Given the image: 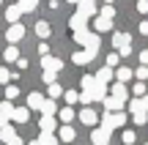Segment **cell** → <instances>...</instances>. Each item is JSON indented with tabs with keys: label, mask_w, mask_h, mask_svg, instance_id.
Instances as JSON below:
<instances>
[{
	"label": "cell",
	"mask_w": 148,
	"mask_h": 145,
	"mask_svg": "<svg viewBox=\"0 0 148 145\" xmlns=\"http://www.w3.org/2000/svg\"><path fill=\"white\" fill-rule=\"evenodd\" d=\"M112 47L118 49V55L126 58V55L132 52V36H129V33H112Z\"/></svg>",
	"instance_id": "6da1fadb"
},
{
	"label": "cell",
	"mask_w": 148,
	"mask_h": 145,
	"mask_svg": "<svg viewBox=\"0 0 148 145\" xmlns=\"http://www.w3.org/2000/svg\"><path fill=\"white\" fill-rule=\"evenodd\" d=\"M126 123V112H104L101 115V126L104 129H121V126Z\"/></svg>",
	"instance_id": "7a4b0ae2"
},
{
	"label": "cell",
	"mask_w": 148,
	"mask_h": 145,
	"mask_svg": "<svg viewBox=\"0 0 148 145\" xmlns=\"http://www.w3.org/2000/svg\"><path fill=\"white\" fill-rule=\"evenodd\" d=\"M77 14L88 16V19H90V16L96 19V16H99V5H96V0H79V3H77Z\"/></svg>",
	"instance_id": "3957f363"
},
{
	"label": "cell",
	"mask_w": 148,
	"mask_h": 145,
	"mask_svg": "<svg viewBox=\"0 0 148 145\" xmlns=\"http://www.w3.org/2000/svg\"><path fill=\"white\" fill-rule=\"evenodd\" d=\"M0 140H3L5 145H25V142H22V137L14 131V126H5V129H0Z\"/></svg>",
	"instance_id": "277c9868"
},
{
	"label": "cell",
	"mask_w": 148,
	"mask_h": 145,
	"mask_svg": "<svg viewBox=\"0 0 148 145\" xmlns=\"http://www.w3.org/2000/svg\"><path fill=\"white\" fill-rule=\"evenodd\" d=\"M90 142H93V145H110V129H104V126L93 129V134H90Z\"/></svg>",
	"instance_id": "5b68a950"
},
{
	"label": "cell",
	"mask_w": 148,
	"mask_h": 145,
	"mask_svg": "<svg viewBox=\"0 0 148 145\" xmlns=\"http://www.w3.org/2000/svg\"><path fill=\"white\" fill-rule=\"evenodd\" d=\"M41 69H44V71H55V74H58V71L63 69V60H60V58H52V55H47V58H41Z\"/></svg>",
	"instance_id": "8992f818"
},
{
	"label": "cell",
	"mask_w": 148,
	"mask_h": 145,
	"mask_svg": "<svg viewBox=\"0 0 148 145\" xmlns=\"http://www.w3.org/2000/svg\"><path fill=\"white\" fill-rule=\"evenodd\" d=\"M5 38H8V41L16 47V41H22V38H25V27H22V25H8V30H5Z\"/></svg>",
	"instance_id": "52a82bcc"
},
{
	"label": "cell",
	"mask_w": 148,
	"mask_h": 145,
	"mask_svg": "<svg viewBox=\"0 0 148 145\" xmlns=\"http://www.w3.org/2000/svg\"><path fill=\"white\" fill-rule=\"evenodd\" d=\"M69 25H71V30H74V33H85V30H88V16L74 14L71 19H69Z\"/></svg>",
	"instance_id": "ba28073f"
},
{
	"label": "cell",
	"mask_w": 148,
	"mask_h": 145,
	"mask_svg": "<svg viewBox=\"0 0 148 145\" xmlns=\"http://www.w3.org/2000/svg\"><path fill=\"white\" fill-rule=\"evenodd\" d=\"M79 120H82L85 126H96V123H99V112H96V110H90V107H82Z\"/></svg>",
	"instance_id": "9c48e42d"
},
{
	"label": "cell",
	"mask_w": 148,
	"mask_h": 145,
	"mask_svg": "<svg viewBox=\"0 0 148 145\" xmlns=\"http://www.w3.org/2000/svg\"><path fill=\"white\" fill-rule=\"evenodd\" d=\"M19 16H22L19 5H8V8H5V19H8V25H19Z\"/></svg>",
	"instance_id": "30bf717a"
},
{
	"label": "cell",
	"mask_w": 148,
	"mask_h": 145,
	"mask_svg": "<svg viewBox=\"0 0 148 145\" xmlns=\"http://www.w3.org/2000/svg\"><path fill=\"white\" fill-rule=\"evenodd\" d=\"M93 30H96V33H107V30H112V19L96 16V19H93Z\"/></svg>",
	"instance_id": "8fae6325"
},
{
	"label": "cell",
	"mask_w": 148,
	"mask_h": 145,
	"mask_svg": "<svg viewBox=\"0 0 148 145\" xmlns=\"http://www.w3.org/2000/svg\"><path fill=\"white\" fill-rule=\"evenodd\" d=\"M112 77H115V71H112L110 66H104V69H99V71H96V82H101V85H107Z\"/></svg>",
	"instance_id": "7c38bea8"
},
{
	"label": "cell",
	"mask_w": 148,
	"mask_h": 145,
	"mask_svg": "<svg viewBox=\"0 0 148 145\" xmlns=\"http://www.w3.org/2000/svg\"><path fill=\"white\" fill-rule=\"evenodd\" d=\"M85 52H90V55L99 52V33H90V36H88V41H85Z\"/></svg>",
	"instance_id": "4fadbf2b"
},
{
	"label": "cell",
	"mask_w": 148,
	"mask_h": 145,
	"mask_svg": "<svg viewBox=\"0 0 148 145\" xmlns=\"http://www.w3.org/2000/svg\"><path fill=\"white\" fill-rule=\"evenodd\" d=\"M27 120H30V107H16L14 123H27Z\"/></svg>",
	"instance_id": "5bb4252c"
},
{
	"label": "cell",
	"mask_w": 148,
	"mask_h": 145,
	"mask_svg": "<svg viewBox=\"0 0 148 145\" xmlns=\"http://www.w3.org/2000/svg\"><path fill=\"white\" fill-rule=\"evenodd\" d=\"M132 77H134V71H132V69H126V66H123V69H115V80L121 82V85H126Z\"/></svg>",
	"instance_id": "9a60e30c"
},
{
	"label": "cell",
	"mask_w": 148,
	"mask_h": 145,
	"mask_svg": "<svg viewBox=\"0 0 148 145\" xmlns=\"http://www.w3.org/2000/svg\"><path fill=\"white\" fill-rule=\"evenodd\" d=\"M44 101H47V99H44L41 93H30V96H27V107H30V110H41Z\"/></svg>",
	"instance_id": "2e32d148"
},
{
	"label": "cell",
	"mask_w": 148,
	"mask_h": 145,
	"mask_svg": "<svg viewBox=\"0 0 148 145\" xmlns=\"http://www.w3.org/2000/svg\"><path fill=\"white\" fill-rule=\"evenodd\" d=\"M104 107L110 110V112H121L123 101H121V99H115V96H107V99H104Z\"/></svg>",
	"instance_id": "e0dca14e"
},
{
	"label": "cell",
	"mask_w": 148,
	"mask_h": 145,
	"mask_svg": "<svg viewBox=\"0 0 148 145\" xmlns=\"http://www.w3.org/2000/svg\"><path fill=\"white\" fill-rule=\"evenodd\" d=\"M49 33H52V27H49V22H36V36L38 38H49Z\"/></svg>",
	"instance_id": "ac0fdd59"
},
{
	"label": "cell",
	"mask_w": 148,
	"mask_h": 145,
	"mask_svg": "<svg viewBox=\"0 0 148 145\" xmlns=\"http://www.w3.org/2000/svg\"><path fill=\"white\" fill-rule=\"evenodd\" d=\"M93 58H96V55H90V52H74V55H71V60H74L77 66H85V63H90Z\"/></svg>",
	"instance_id": "d6986e66"
},
{
	"label": "cell",
	"mask_w": 148,
	"mask_h": 145,
	"mask_svg": "<svg viewBox=\"0 0 148 145\" xmlns=\"http://www.w3.org/2000/svg\"><path fill=\"white\" fill-rule=\"evenodd\" d=\"M58 134H60V140H63V142H74L77 131H74L71 126H60V129H58Z\"/></svg>",
	"instance_id": "ffe728a7"
},
{
	"label": "cell",
	"mask_w": 148,
	"mask_h": 145,
	"mask_svg": "<svg viewBox=\"0 0 148 145\" xmlns=\"http://www.w3.org/2000/svg\"><path fill=\"white\" fill-rule=\"evenodd\" d=\"M110 96H115V99H121V101H126V85L115 82V85L110 88Z\"/></svg>",
	"instance_id": "44dd1931"
},
{
	"label": "cell",
	"mask_w": 148,
	"mask_h": 145,
	"mask_svg": "<svg viewBox=\"0 0 148 145\" xmlns=\"http://www.w3.org/2000/svg\"><path fill=\"white\" fill-rule=\"evenodd\" d=\"M41 112H44V118H55L58 107H55V101H52V99H47V101L41 104Z\"/></svg>",
	"instance_id": "7402d4cb"
},
{
	"label": "cell",
	"mask_w": 148,
	"mask_h": 145,
	"mask_svg": "<svg viewBox=\"0 0 148 145\" xmlns=\"http://www.w3.org/2000/svg\"><path fill=\"white\" fill-rule=\"evenodd\" d=\"M38 129H41V134H52L55 131V118H41Z\"/></svg>",
	"instance_id": "603a6c76"
},
{
	"label": "cell",
	"mask_w": 148,
	"mask_h": 145,
	"mask_svg": "<svg viewBox=\"0 0 148 145\" xmlns=\"http://www.w3.org/2000/svg\"><path fill=\"white\" fill-rule=\"evenodd\" d=\"M129 112H132V115H140V112H148V110L143 107V99H132V101H129Z\"/></svg>",
	"instance_id": "cb8c5ba5"
},
{
	"label": "cell",
	"mask_w": 148,
	"mask_h": 145,
	"mask_svg": "<svg viewBox=\"0 0 148 145\" xmlns=\"http://www.w3.org/2000/svg\"><path fill=\"white\" fill-rule=\"evenodd\" d=\"M3 58L8 60V63H14V60H19V49L11 44V47H5V52H3Z\"/></svg>",
	"instance_id": "d4e9b609"
},
{
	"label": "cell",
	"mask_w": 148,
	"mask_h": 145,
	"mask_svg": "<svg viewBox=\"0 0 148 145\" xmlns=\"http://www.w3.org/2000/svg\"><path fill=\"white\" fill-rule=\"evenodd\" d=\"M16 5H19V8H22V14H30V11H33V8H36V5H38V0H19V3H16Z\"/></svg>",
	"instance_id": "484cf974"
},
{
	"label": "cell",
	"mask_w": 148,
	"mask_h": 145,
	"mask_svg": "<svg viewBox=\"0 0 148 145\" xmlns=\"http://www.w3.org/2000/svg\"><path fill=\"white\" fill-rule=\"evenodd\" d=\"M36 140H38V145H58V137L55 134H38Z\"/></svg>",
	"instance_id": "4316f807"
},
{
	"label": "cell",
	"mask_w": 148,
	"mask_h": 145,
	"mask_svg": "<svg viewBox=\"0 0 148 145\" xmlns=\"http://www.w3.org/2000/svg\"><path fill=\"white\" fill-rule=\"evenodd\" d=\"M0 112H3V115H8V118L14 120V112H16V107H14L11 101H3V104H0Z\"/></svg>",
	"instance_id": "83f0119b"
},
{
	"label": "cell",
	"mask_w": 148,
	"mask_h": 145,
	"mask_svg": "<svg viewBox=\"0 0 148 145\" xmlns=\"http://www.w3.org/2000/svg\"><path fill=\"white\" fill-rule=\"evenodd\" d=\"M93 88H96V77L85 74V77H82V91H88V93H90V91H93Z\"/></svg>",
	"instance_id": "f1b7e54d"
},
{
	"label": "cell",
	"mask_w": 148,
	"mask_h": 145,
	"mask_svg": "<svg viewBox=\"0 0 148 145\" xmlns=\"http://www.w3.org/2000/svg\"><path fill=\"white\" fill-rule=\"evenodd\" d=\"M60 120H63V126H69V120H74V110L63 107V110H60Z\"/></svg>",
	"instance_id": "f546056e"
},
{
	"label": "cell",
	"mask_w": 148,
	"mask_h": 145,
	"mask_svg": "<svg viewBox=\"0 0 148 145\" xmlns=\"http://www.w3.org/2000/svg\"><path fill=\"white\" fill-rule=\"evenodd\" d=\"M99 16H104V19H112V16H115V5H101V8H99Z\"/></svg>",
	"instance_id": "4dcf8cb0"
},
{
	"label": "cell",
	"mask_w": 148,
	"mask_h": 145,
	"mask_svg": "<svg viewBox=\"0 0 148 145\" xmlns=\"http://www.w3.org/2000/svg\"><path fill=\"white\" fill-rule=\"evenodd\" d=\"M47 93H49V99H52V101H55V99H58V96H63L66 91H63V88L58 85V82H55V85H49V91H47Z\"/></svg>",
	"instance_id": "1f68e13d"
},
{
	"label": "cell",
	"mask_w": 148,
	"mask_h": 145,
	"mask_svg": "<svg viewBox=\"0 0 148 145\" xmlns=\"http://www.w3.org/2000/svg\"><path fill=\"white\" fill-rule=\"evenodd\" d=\"M16 96H19V88H16V85H8V88H5V101H14Z\"/></svg>",
	"instance_id": "d6a6232c"
},
{
	"label": "cell",
	"mask_w": 148,
	"mask_h": 145,
	"mask_svg": "<svg viewBox=\"0 0 148 145\" xmlns=\"http://www.w3.org/2000/svg\"><path fill=\"white\" fill-rule=\"evenodd\" d=\"M121 140H123V145H132L134 140H137V134H134L132 129H126V131H123V134H121Z\"/></svg>",
	"instance_id": "836d02e7"
},
{
	"label": "cell",
	"mask_w": 148,
	"mask_h": 145,
	"mask_svg": "<svg viewBox=\"0 0 148 145\" xmlns=\"http://www.w3.org/2000/svg\"><path fill=\"white\" fill-rule=\"evenodd\" d=\"M134 77H137V82H145L148 80V66H140V69L134 71Z\"/></svg>",
	"instance_id": "e575fe53"
},
{
	"label": "cell",
	"mask_w": 148,
	"mask_h": 145,
	"mask_svg": "<svg viewBox=\"0 0 148 145\" xmlns=\"http://www.w3.org/2000/svg\"><path fill=\"white\" fill-rule=\"evenodd\" d=\"M63 99H66L69 104H74V101H79V93H74V91H66V93H63Z\"/></svg>",
	"instance_id": "d590c367"
},
{
	"label": "cell",
	"mask_w": 148,
	"mask_h": 145,
	"mask_svg": "<svg viewBox=\"0 0 148 145\" xmlns=\"http://www.w3.org/2000/svg\"><path fill=\"white\" fill-rule=\"evenodd\" d=\"M88 36H90L88 30H85V33H74V41H77V44H82V47H85V41H88Z\"/></svg>",
	"instance_id": "8d00e7d4"
},
{
	"label": "cell",
	"mask_w": 148,
	"mask_h": 145,
	"mask_svg": "<svg viewBox=\"0 0 148 145\" xmlns=\"http://www.w3.org/2000/svg\"><path fill=\"white\" fill-rule=\"evenodd\" d=\"M118 60H121V55H118V52L107 55V66H110V69H112V66H118Z\"/></svg>",
	"instance_id": "74e56055"
},
{
	"label": "cell",
	"mask_w": 148,
	"mask_h": 145,
	"mask_svg": "<svg viewBox=\"0 0 148 145\" xmlns=\"http://www.w3.org/2000/svg\"><path fill=\"white\" fill-rule=\"evenodd\" d=\"M132 91H134V96H137V99H143V96H145V85H143V82H137Z\"/></svg>",
	"instance_id": "f35d334b"
},
{
	"label": "cell",
	"mask_w": 148,
	"mask_h": 145,
	"mask_svg": "<svg viewBox=\"0 0 148 145\" xmlns=\"http://www.w3.org/2000/svg\"><path fill=\"white\" fill-rule=\"evenodd\" d=\"M79 101H82V104H85V107H88V104H90V101H93V96H90V93H88V91H82V93H79Z\"/></svg>",
	"instance_id": "ab89813d"
},
{
	"label": "cell",
	"mask_w": 148,
	"mask_h": 145,
	"mask_svg": "<svg viewBox=\"0 0 148 145\" xmlns=\"http://www.w3.org/2000/svg\"><path fill=\"white\" fill-rule=\"evenodd\" d=\"M132 120H134L137 126H143L145 120H148V115H145V112H140V115H132Z\"/></svg>",
	"instance_id": "60d3db41"
},
{
	"label": "cell",
	"mask_w": 148,
	"mask_h": 145,
	"mask_svg": "<svg viewBox=\"0 0 148 145\" xmlns=\"http://www.w3.org/2000/svg\"><path fill=\"white\" fill-rule=\"evenodd\" d=\"M44 82L47 85H55V71H44Z\"/></svg>",
	"instance_id": "b9f144b4"
},
{
	"label": "cell",
	"mask_w": 148,
	"mask_h": 145,
	"mask_svg": "<svg viewBox=\"0 0 148 145\" xmlns=\"http://www.w3.org/2000/svg\"><path fill=\"white\" fill-rule=\"evenodd\" d=\"M11 80V71L8 69H0V82H3V85H5V82H8Z\"/></svg>",
	"instance_id": "7bdbcfd3"
},
{
	"label": "cell",
	"mask_w": 148,
	"mask_h": 145,
	"mask_svg": "<svg viewBox=\"0 0 148 145\" xmlns=\"http://www.w3.org/2000/svg\"><path fill=\"white\" fill-rule=\"evenodd\" d=\"M137 11L140 14H148V0H137Z\"/></svg>",
	"instance_id": "ee69618b"
},
{
	"label": "cell",
	"mask_w": 148,
	"mask_h": 145,
	"mask_svg": "<svg viewBox=\"0 0 148 145\" xmlns=\"http://www.w3.org/2000/svg\"><path fill=\"white\" fill-rule=\"evenodd\" d=\"M8 120H11L8 115H3V112H0V129H5V126H8Z\"/></svg>",
	"instance_id": "f6af8a7d"
},
{
	"label": "cell",
	"mask_w": 148,
	"mask_h": 145,
	"mask_svg": "<svg viewBox=\"0 0 148 145\" xmlns=\"http://www.w3.org/2000/svg\"><path fill=\"white\" fill-rule=\"evenodd\" d=\"M140 63L148 66V49H143V52H140Z\"/></svg>",
	"instance_id": "bcb514c9"
},
{
	"label": "cell",
	"mask_w": 148,
	"mask_h": 145,
	"mask_svg": "<svg viewBox=\"0 0 148 145\" xmlns=\"http://www.w3.org/2000/svg\"><path fill=\"white\" fill-rule=\"evenodd\" d=\"M140 33H143V36H148V19L140 22Z\"/></svg>",
	"instance_id": "7dc6e473"
},
{
	"label": "cell",
	"mask_w": 148,
	"mask_h": 145,
	"mask_svg": "<svg viewBox=\"0 0 148 145\" xmlns=\"http://www.w3.org/2000/svg\"><path fill=\"white\" fill-rule=\"evenodd\" d=\"M143 107L148 110V93H145V96H143Z\"/></svg>",
	"instance_id": "c3c4849f"
},
{
	"label": "cell",
	"mask_w": 148,
	"mask_h": 145,
	"mask_svg": "<svg viewBox=\"0 0 148 145\" xmlns=\"http://www.w3.org/2000/svg\"><path fill=\"white\" fill-rule=\"evenodd\" d=\"M112 3H115V0H104V5H112Z\"/></svg>",
	"instance_id": "681fc988"
},
{
	"label": "cell",
	"mask_w": 148,
	"mask_h": 145,
	"mask_svg": "<svg viewBox=\"0 0 148 145\" xmlns=\"http://www.w3.org/2000/svg\"><path fill=\"white\" fill-rule=\"evenodd\" d=\"M27 145H38V140H30V142H27Z\"/></svg>",
	"instance_id": "f907efd6"
},
{
	"label": "cell",
	"mask_w": 148,
	"mask_h": 145,
	"mask_svg": "<svg viewBox=\"0 0 148 145\" xmlns=\"http://www.w3.org/2000/svg\"><path fill=\"white\" fill-rule=\"evenodd\" d=\"M69 3H79V0H69Z\"/></svg>",
	"instance_id": "816d5d0a"
},
{
	"label": "cell",
	"mask_w": 148,
	"mask_h": 145,
	"mask_svg": "<svg viewBox=\"0 0 148 145\" xmlns=\"http://www.w3.org/2000/svg\"><path fill=\"white\" fill-rule=\"evenodd\" d=\"M0 5H3V0H0Z\"/></svg>",
	"instance_id": "f5cc1de1"
},
{
	"label": "cell",
	"mask_w": 148,
	"mask_h": 145,
	"mask_svg": "<svg viewBox=\"0 0 148 145\" xmlns=\"http://www.w3.org/2000/svg\"><path fill=\"white\" fill-rule=\"evenodd\" d=\"M145 145H148V142H145Z\"/></svg>",
	"instance_id": "db71d44e"
}]
</instances>
